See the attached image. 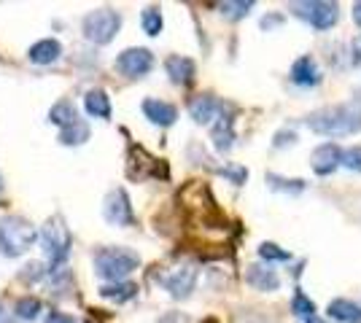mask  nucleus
<instances>
[{
	"instance_id": "f257e3e1",
	"label": "nucleus",
	"mask_w": 361,
	"mask_h": 323,
	"mask_svg": "<svg viewBox=\"0 0 361 323\" xmlns=\"http://www.w3.org/2000/svg\"><path fill=\"white\" fill-rule=\"evenodd\" d=\"M305 124L324 138H345L361 132V100H348L340 106L318 108L316 113H310Z\"/></svg>"
},
{
	"instance_id": "f03ea898",
	"label": "nucleus",
	"mask_w": 361,
	"mask_h": 323,
	"mask_svg": "<svg viewBox=\"0 0 361 323\" xmlns=\"http://www.w3.org/2000/svg\"><path fill=\"white\" fill-rule=\"evenodd\" d=\"M92 267H94V275L100 277V280L119 283V280H124L130 272H135L137 267H140V256H137L133 248L106 246L94 253Z\"/></svg>"
},
{
	"instance_id": "7ed1b4c3",
	"label": "nucleus",
	"mask_w": 361,
	"mask_h": 323,
	"mask_svg": "<svg viewBox=\"0 0 361 323\" xmlns=\"http://www.w3.org/2000/svg\"><path fill=\"white\" fill-rule=\"evenodd\" d=\"M38 237L41 234L35 232V227L22 215H3L0 218V253L3 256H8V259L22 256Z\"/></svg>"
},
{
	"instance_id": "20e7f679",
	"label": "nucleus",
	"mask_w": 361,
	"mask_h": 323,
	"mask_svg": "<svg viewBox=\"0 0 361 323\" xmlns=\"http://www.w3.org/2000/svg\"><path fill=\"white\" fill-rule=\"evenodd\" d=\"M41 243H44V251L46 256H49L51 270H60L62 264L68 262L71 248H73V234H71L62 215H51L46 221L44 229H41Z\"/></svg>"
},
{
	"instance_id": "39448f33",
	"label": "nucleus",
	"mask_w": 361,
	"mask_h": 323,
	"mask_svg": "<svg viewBox=\"0 0 361 323\" xmlns=\"http://www.w3.org/2000/svg\"><path fill=\"white\" fill-rule=\"evenodd\" d=\"M291 14L300 16L302 22H307L313 30H331L340 22V6L331 0H297L288 6Z\"/></svg>"
},
{
	"instance_id": "423d86ee",
	"label": "nucleus",
	"mask_w": 361,
	"mask_h": 323,
	"mask_svg": "<svg viewBox=\"0 0 361 323\" xmlns=\"http://www.w3.org/2000/svg\"><path fill=\"white\" fill-rule=\"evenodd\" d=\"M121 27V14L114 11V8H94L84 16L81 22V30H84V38L90 44H97V46H106L116 38V32Z\"/></svg>"
},
{
	"instance_id": "0eeeda50",
	"label": "nucleus",
	"mask_w": 361,
	"mask_h": 323,
	"mask_svg": "<svg viewBox=\"0 0 361 323\" xmlns=\"http://www.w3.org/2000/svg\"><path fill=\"white\" fill-rule=\"evenodd\" d=\"M114 68L127 78H143L149 76L151 68H154V54L143 46L124 49L119 57H116V62H114Z\"/></svg>"
},
{
	"instance_id": "6e6552de",
	"label": "nucleus",
	"mask_w": 361,
	"mask_h": 323,
	"mask_svg": "<svg viewBox=\"0 0 361 323\" xmlns=\"http://www.w3.org/2000/svg\"><path fill=\"white\" fill-rule=\"evenodd\" d=\"M103 215L114 227H133L135 224V213H133V205H130V197L124 189H114L103 200Z\"/></svg>"
},
{
	"instance_id": "1a4fd4ad",
	"label": "nucleus",
	"mask_w": 361,
	"mask_h": 323,
	"mask_svg": "<svg viewBox=\"0 0 361 323\" xmlns=\"http://www.w3.org/2000/svg\"><path fill=\"white\" fill-rule=\"evenodd\" d=\"M197 286V267L195 264H180L176 270H170L167 275H162V289H165L173 299H186L195 291Z\"/></svg>"
},
{
	"instance_id": "9d476101",
	"label": "nucleus",
	"mask_w": 361,
	"mask_h": 323,
	"mask_svg": "<svg viewBox=\"0 0 361 323\" xmlns=\"http://www.w3.org/2000/svg\"><path fill=\"white\" fill-rule=\"evenodd\" d=\"M343 148L337 143H321L316 151L310 154V167L316 175H331L334 170L343 165Z\"/></svg>"
},
{
	"instance_id": "9b49d317",
	"label": "nucleus",
	"mask_w": 361,
	"mask_h": 323,
	"mask_svg": "<svg viewBox=\"0 0 361 323\" xmlns=\"http://www.w3.org/2000/svg\"><path fill=\"white\" fill-rule=\"evenodd\" d=\"M288 78H291L297 87H302V89H313V87L321 84V78L324 76H321V65L316 62V57L302 54L300 60H294V65H291Z\"/></svg>"
},
{
	"instance_id": "f8f14e48",
	"label": "nucleus",
	"mask_w": 361,
	"mask_h": 323,
	"mask_svg": "<svg viewBox=\"0 0 361 323\" xmlns=\"http://www.w3.org/2000/svg\"><path fill=\"white\" fill-rule=\"evenodd\" d=\"M245 283L262 293H272L281 289V277H278L272 264H251L245 270Z\"/></svg>"
},
{
	"instance_id": "ddd939ff",
	"label": "nucleus",
	"mask_w": 361,
	"mask_h": 323,
	"mask_svg": "<svg viewBox=\"0 0 361 323\" xmlns=\"http://www.w3.org/2000/svg\"><path fill=\"white\" fill-rule=\"evenodd\" d=\"M140 108H143V116L157 127H173L178 119V108L165 100H157V97H146Z\"/></svg>"
},
{
	"instance_id": "4468645a",
	"label": "nucleus",
	"mask_w": 361,
	"mask_h": 323,
	"mask_svg": "<svg viewBox=\"0 0 361 323\" xmlns=\"http://www.w3.org/2000/svg\"><path fill=\"white\" fill-rule=\"evenodd\" d=\"M221 110H224V106L213 94H197L189 100V113L197 124H213L221 116Z\"/></svg>"
},
{
	"instance_id": "2eb2a0df",
	"label": "nucleus",
	"mask_w": 361,
	"mask_h": 323,
	"mask_svg": "<svg viewBox=\"0 0 361 323\" xmlns=\"http://www.w3.org/2000/svg\"><path fill=\"white\" fill-rule=\"evenodd\" d=\"M165 70H167V76H170V81H173L176 87H192V84H195L197 65H195V60H189V57H180V54L167 57Z\"/></svg>"
},
{
	"instance_id": "dca6fc26",
	"label": "nucleus",
	"mask_w": 361,
	"mask_h": 323,
	"mask_svg": "<svg viewBox=\"0 0 361 323\" xmlns=\"http://www.w3.org/2000/svg\"><path fill=\"white\" fill-rule=\"evenodd\" d=\"M211 140L219 154H226V151L235 146V119H232L229 113H224V110H221V116L213 122Z\"/></svg>"
},
{
	"instance_id": "f3484780",
	"label": "nucleus",
	"mask_w": 361,
	"mask_h": 323,
	"mask_svg": "<svg viewBox=\"0 0 361 323\" xmlns=\"http://www.w3.org/2000/svg\"><path fill=\"white\" fill-rule=\"evenodd\" d=\"M62 54V44L57 38H44V41H38V44H32L27 49V60L32 65H51V62H57Z\"/></svg>"
},
{
	"instance_id": "a211bd4d",
	"label": "nucleus",
	"mask_w": 361,
	"mask_h": 323,
	"mask_svg": "<svg viewBox=\"0 0 361 323\" xmlns=\"http://www.w3.org/2000/svg\"><path fill=\"white\" fill-rule=\"evenodd\" d=\"M84 110L94 119H111V97L106 89H90L84 97Z\"/></svg>"
},
{
	"instance_id": "6ab92c4d",
	"label": "nucleus",
	"mask_w": 361,
	"mask_h": 323,
	"mask_svg": "<svg viewBox=\"0 0 361 323\" xmlns=\"http://www.w3.org/2000/svg\"><path fill=\"white\" fill-rule=\"evenodd\" d=\"M326 312L337 323H361V308L350 299H334Z\"/></svg>"
},
{
	"instance_id": "aec40b11",
	"label": "nucleus",
	"mask_w": 361,
	"mask_h": 323,
	"mask_svg": "<svg viewBox=\"0 0 361 323\" xmlns=\"http://www.w3.org/2000/svg\"><path fill=\"white\" fill-rule=\"evenodd\" d=\"M135 293H137V286H135V283H130V280L106 283V286L100 289V296H103V299H108V302H116V305H124V302H130Z\"/></svg>"
},
{
	"instance_id": "412c9836",
	"label": "nucleus",
	"mask_w": 361,
	"mask_h": 323,
	"mask_svg": "<svg viewBox=\"0 0 361 323\" xmlns=\"http://www.w3.org/2000/svg\"><path fill=\"white\" fill-rule=\"evenodd\" d=\"M49 122L57 124L60 129H65V127L75 124V122H78L75 106L71 103V100H60V103H54V106H51V110H49Z\"/></svg>"
},
{
	"instance_id": "4be33fe9",
	"label": "nucleus",
	"mask_w": 361,
	"mask_h": 323,
	"mask_svg": "<svg viewBox=\"0 0 361 323\" xmlns=\"http://www.w3.org/2000/svg\"><path fill=\"white\" fill-rule=\"evenodd\" d=\"M291 312H294V318L300 323L310 321V318H316V302L302 291V289H297L294 296H291Z\"/></svg>"
},
{
	"instance_id": "5701e85b",
	"label": "nucleus",
	"mask_w": 361,
	"mask_h": 323,
	"mask_svg": "<svg viewBox=\"0 0 361 323\" xmlns=\"http://www.w3.org/2000/svg\"><path fill=\"white\" fill-rule=\"evenodd\" d=\"M90 140V127H87V122H78L71 124V127H65V129H60V143L62 146H81V143H87Z\"/></svg>"
},
{
	"instance_id": "b1692460",
	"label": "nucleus",
	"mask_w": 361,
	"mask_h": 323,
	"mask_svg": "<svg viewBox=\"0 0 361 323\" xmlns=\"http://www.w3.org/2000/svg\"><path fill=\"white\" fill-rule=\"evenodd\" d=\"M162 25H165V19H162V11L157 8V6H149V8H143V14H140V27L146 35H159L162 32Z\"/></svg>"
},
{
	"instance_id": "393cba45",
	"label": "nucleus",
	"mask_w": 361,
	"mask_h": 323,
	"mask_svg": "<svg viewBox=\"0 0 361 323\" xmlns=\"http://www.w3.org/2000/svg\"><path fill=\"white\" fill-rule=\"evenodd\" d=\"M14 312L19 321H35V318L41 315V299H35V296H22L14 305Z\"/></svg>"
},
{
	"instance_id": "a878e982",
	"label": "nucleus",
	"mask_w": 361,
	"mask_h": 323,
	"mask_svg": "<svg viewBox=\"0 0 361 323\" xmlns=\"http://www.w3.org/2000/svg\"><path fill=\"white\" fill-rule=\"evenodd\" d=\"M216 8L226 19H243V16H248V11L254 8V0H226V3H219Z\"/></svg>"
},
{
	"instance_id": "bb28decb",
	"label": "nucleus",
	"mask_w": 361,
	"mask_h": 323,
	"mask_svg": "<svg viewBox=\"0 0 361 323\" xmlns=\"http://www.w3.org/2000/svg\"><path fill=\"white\" fill-rule=\"evenodd\" d=\"M259 256H262V262H264V264L291 262V253H288V251H283L281 246H275V243H262V246H259Z\"/></svg>"
},
{
	"instance_id": "cd10ccee",
	"label": "nucleus",
	"mask_w": 361,
	"mask_h": 323,
	"mask_svg": "<svg viewBox=\"0 0 361 323\" xmlns=\"http://www.w3.org/2000/svg\"><path fill=\"white\" fill-rule=\"evenodd\" d=\"M267 184H270L272 191H286V194H300L305 189V181H288V178H281V175H267Z\"/></svg>"
},
{
	"instance_id": "c85d7f7f",
	"label": "nucleus",
	"mask_w": 361,
	"mask_h": 323,
	"mask_svg": "<svg viewBox=\"0 0 361 323\" xmlns=\"http://www.w3.org/2000/svg\"><path fill=\"white\" fill-rule=\"evenodd\" d=\"M216 172L224 175L226 181L235 186H243L245 184V178H248V170L240 167V165H224V167H216Z\"/></svg>"
},
{
	"instance_id": "c756f323",
	"label": "nucleus",
	"mask_w": 361,
	"mask_h": 323,
	"mask_svg": "<svg viewBox=\"0 0 361 323\" xmlns=\"http://www.w3.org/2000/svg\"><path fill=\"white\" fill-rule=\"evenodd\" d=\"M343 167H348L350 172H361V146H350L343 154Z\"/></svg>"
},
{
	"instance_id": "7c9ffc66",
	"label": "nucleus",
	"mask_w": 361,
	"mask_h": 323,
	"mask_svg": "<svg viewBox=\"0 0 361 323\" xmlns=\"http://www.w3.org/2000/svg\"><path fill=\"white\" fill-rule=\"evenodd\" d=\"M41 275H44V270H41V264H38V262L25 264V267H22V272H19V277H22L25 283H27V280H30V283H35Z\"/></svg>"
},
{
	"instance_id": "2f4dec72",
	"label": "nucleus",
	"mask_w": 361,
	"mask_h": 323,
	"mask_svg": "<svg viewBox=\"0 0 361 323\" xmlns=\"http://www.w3.org/2000/svg\"><path fill=\"white\" fill-rule=\"evenodd\" d=\"M294 140H297V132H291V129H283V132H278V135H275L272 146H275V148H283V146H291Z\"/></svg>"
},
{
	"instance_id": "473e14b6",
	"label": "nucleus",
	"mask_w": 361,
	"mask_h": 323,
	"mask_svg": "<svg viewBox=\"0 0 361 323\" xmlns=\"http://www.w3.org/2000/svg\"><path fill=\"white\" fill-rule=\"evenodd\" d=\"M46 323H75L71 315H65V312H49V318Z\"/></svg>"
},
{
	"instance_id": "72a5a7b5",
	"label": "nucleus",
	"mask_w": 361,
	"mask_h": 323,
	"mask_svg": "<svg viewBox=\"0 0 361 323\" xmlns=\"http://www.w3.org/2000/svg\"><path fill=\"white\" fill-rule=\"evenodd\" d=\"M278 25H283V16H264V19H262V27H264V30L278 27Z\"/></svg>"
},
{
	"instance_id": "f704fd0d",
	"label": "nucleus",
	"mask_w": 361,
	"mask_h": 323,
	"mask_svg": "<svg viewBox=\"0 0 361 323\" xmlns=\"http://www.w3.org/2000/svg\"><path fill=\"white\" fill-rule=\"evenodd\" d=\"M353 22L361 27V0H359V3H353Z\"/></svg>"
},
{
	"instance_id": "c9c22d12",
	"label": "nucleus",
	"mask_w": 361,
	"mask_h": 323,
	"mask_svg": "<svg viewBox=\"0 0 361 323\" xmlns=\"http://www.w3.org/2000/svg\"><path fill=\"white\" fill-rule=\"evenodd\" d=\"M305 323H326V321H324V318H318V315H316V318H310V321H305Z\"/></svg>"
},
{
	"instance_id": "e433bc0d",
	"label": "nucleus",
	"mask_w": 361,
	"mask_h": 323,
	"mask_svg": "<svg viewBox=\"0 0 361 323\" xmlns=\"http://www.w3.org/2000/svg\"><path fill=\"white\" fill-rule=\"evenodd\" d=\"M0 310H3V308H0ZM3 321H6V318H3V312H0V323H3Z\"/></svg>"
},
{
	"instance_id": "4c0bfd02",
	"label": "nucleus",
	"mask_w": 361,
	"mask_h": 323,
	"mask_svg": "<svg viewBox=\"0 0 361 323\" xmlns=\"http://www.w3.org/2000/svg\"><path fill=\"white\" fill-rule=\"evenodd\" d=\"M0 191H3V178H0Z\"/></svg>"
},
{
	"instance_id": "58836bf2",
	"label": "nucleus",
	"mask_w": 361,
	"mask_h": 323,
	"mask_svg": "<svg viewBox=\"0 0 361 323\" xmlns=\"http://www.w3.org/2000/svg\"><path fill=\"white\" fill-rule=\"evenodd\" d=\"M3 323H14V321H3Z\"/></svg>"
}]
</instances>
